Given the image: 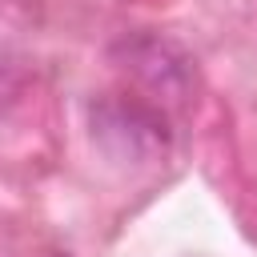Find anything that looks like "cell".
I'll use <instances>...</instances> for the list:
<instances>
[{"label":"cell","mask_w":257,"mask_h":257,"mask_svg":"<svg viewBox=\"0 0 257 257\" xmlns=\"http://www.w3.org/2000/svg\"><path fill=\"white\" fill-rule=\"evenodd\" d=\"M52 257H72V253H52Z\"/></svg>","instance_id":"3"},{"label":"cell","mask_w":257,"mask_h":257,"mask_svg":"<svg viewBox=\"0 0 257 257\" xmlns=\"http://www.w3.org/2000/svg\"><path fill=\"white\" fill-rule=\"evenodd\" d=\"M88 128L96 149L116 165H157L173 145L165 108L128 92L96 96L88 104Z\"/></svg>","instance_id":"1"},{"label":"cell","mask_w":257,"mask_h":257,"mask_svg":"<svg viewBox=\"0 0 257 257\" xmlns=\"http://www.w3.org/2000/svg\"><path fill=\"white\" fill-rule=\"evenodd\" d=\"M112 60L124 68V76L145 92V100L161 104V108H173V104H185L197 88V64L193 56L161 36V32H128L112 44Z\"/></svg>","instance_id":"2"}]
</instances>
